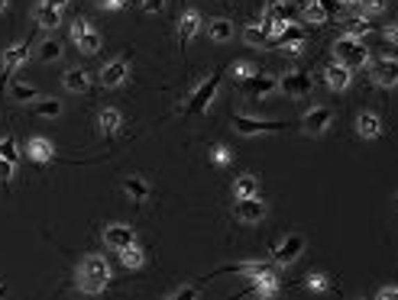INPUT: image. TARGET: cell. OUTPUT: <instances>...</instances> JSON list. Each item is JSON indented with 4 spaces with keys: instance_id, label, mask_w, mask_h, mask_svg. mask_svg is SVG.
Wrapping results in <instances>:
<instances>
[{
    "instance_id": "obj_28",
    "label": "cell",
    "mask_w": 398,
    "mask_h": 300,
    "mask_svg": "<svg viewBox=\"0 0 398 300\" xmlns=\"http://www.w3.org/2000/svg\"><path fill=\"white\" fill-rule=\"evenodd\" d=\"M208 36H210V42H230L233 39V23L230 19H210Z\"/></svg>"
},
{
    "instance_id": "obj_32",
    "label": "cell",
    "mask_w": 398,
    "mask_h": 300,
    "mask_svg": "<svg viewBox=\"0 0 398 300\" xmlns=\"http://www.w3.org/2000/svg\"><path fill=\"white\" fill-rule=\"evenodd\" d=\"M10 97L19 103H29V100H39V91L33 85H23V81H17V85H10Z\"/></svg>"
},
{
    "instance_id": "obj_3",
    "label": "cell",
    "mask_w": 398,
    "mask_h": 300,
    "mask_svg": "<svg viewBox=\"0 0 398 300\" xmlns=\"http://www.w3.org/2000/svg\"><path fill=\"white\" fill-rule=\"evenodd\" d=\"M217 91H220V75H208L198 87H194V91H191L188 103H185V113H188V116H201V113H208L210 103L217 100Z\"/></svg>"
},
{
    "instance_id": "obj_21",
    "label": "cell",
    "mask_w": 398,
    "mask_h": 300,
    "mask_svg": "<svg viewBox=\"0 0 398 300\" xmlns=\"http://www.w3.org/2000/svg\"><path fill=\"white\" fill-rule=\"evenodd\" d=\"M356 132H360V139H379L382 136V120L376 113H360L356 116Z\"/></svg>"
},
{
    "instance_id": "obj_1",
    "label": "cell",
    "mask_w": 398,
    "mask_h": 300,
    "mask_svg": "<svg viewBox=\"0 0 398 300\" xmlns=\"http://www.w3.org/2000/svg\"><path fill=\"white\" fill-rule=\"evenodd\" d=\"M75 281L81 294H104L107 284H110V265H107L104 255H88L85 262L78 265Z\"/></svg>"
},
{
    "instance_id": "obj_16",
    "label": "cell",
    "mask_w": 398,
    "mask_h": 300,
    "mask_svg": "<svg viewBox=\"0 0 398 300\" xmlns=\"http://www.w3.org/2000/svg\"><path fill=\"white\" fill-rule=\"evenodd\" d=\"M126 75H130V65H126L124 58H117V62H107L97 78H101V85L104 87H120L126 81Z\"/></svg>"
},
{
    "instance_id": "obj_25",
    "label": "cell",
    "mask_w": 398,
    "mask_h": 300,
    "mask_svg": "<svg viewBox=\"0 0 398 300\" xmlns=\"http://www.w3.org/2000/svg\"><path fill=\"white\" fill-rule=\"evenodd\" d=\"M124 194L130 200H136V204H142V200L152 194V188L146 178H124Z\"/></svg>"
},
{
    "instance_id": "obj_22",
    "label": "cell",
    "mask_w": 398,
    "mask_h": 300,
    "mask_svg": "<svg viewBox=\"0 0 398 300\" xmlns=\"http://www.w3.org/2000/svg\"><path fill=\"white\" fill-rule=\"evenodd\" d=\"M259 194V178L256 175H240L237 181H233V197L237 200H247V197H256Z\"/></svg>"
},
{
    "instance_id": "obj_20",
    "label": "cell",
    "mask_w": 398,
    "mask_h": 300,
    "mask_svg": "<svg viewBox=\"0 0 398 300\" xmlns=\"http://www.w3.org/2000/svg\"><path fill=\"white\" fill-rule=\"evenodd\" d=\"M97 126H101L104 136H117L120 126H124V113L117 110V107H104V110L97 113Z\"/></svg>"
},
{
    "instance_id": "obj_47",
    "label": "cell",
    "mask_w": 398,
    "mask_h": 300,
    "mask_svg": "<svg viewBox=\"0 0 398 300\" xmlns=\"http://www.w3.org/2000/svg\"><path fill=\"white\" fill-rule=\"evenodd\" d=\"M46 7H52V10H65L68 7V0H42Z\"/></svg>"
},
{
    "instance_id": "obj_15",
    "label": "cell",
    "mask_w": 398,
    "mask_h": 300,
    "mask_svg": "<svg viewBox=\"0 0 398 300\" xmlns=\"http://www.w3.org/2000/svg\"><path fill=\"white\" fill-rule=\"evenodd\" d=\"M275 87H279V81H275L272 75H259V71L249 78V81H243V91H247L253 100H263V97H269Z\"/></svg>"
},
{
    "instance_id": "obj_23",
    "label": "cell",
    "mask_w": 398,
    "mask_h": 300,
    "mask_svg": "<svg viewBox=\"0 0 398 300\" xmlns=\"http://www.w3.org/2000/svg\"><path fill=\"white\" fill-rule=\"evenodd\" d=\"M327 17H331V10L324 7L321 0H308L301 7V19L304 23H311V26H321V23H327Z\"/></svg>"
},
{
    "instance_id": "obj_31",
    "label": "cell",
    "mask_w": 398,
    "mask_h": 300,
    "mask_svg": "<svg viewBox=\"0 0 398 300\" xmlns=\"http://www.w3.org/2000/svg\"><path fill=\"white\" fill-rule=\"evenodd\" d=\"M279 42H282V48L285 46H295V42H304V29L301 26H295V23H288V26H282L279 29Z\"/></svg>"
},
{
    "instance_id": "obj_27",
    "label": "cell",
    "mask_w": 398,
    "mask_h": 300,
    "mask_svg": "<svg viewBox=\"0 0 398 300\" xmlns=\"http://www.w3.org/2000/svg\"><path fill=\"white\" fill-rule=\"evenodd\" d=\"M33 17H36V23H39L42 29L62 26V10H52V7H46V3H39V7L33 10Z\"/></svg>"
},
{
    "instance_id": "obj_13",
    "label": "cell",
    "mask_w": 398,
    "mask_h": 300,
    "mask_svg": "<svg viewBox=\"0 0 398 300\" xmlns=\"http://www.w3.org/2000/svg\"><path fill=\"white\" fill-rule=\"evenodd\" d=\"M26 58H29V42H17V46H10L7 52H3L0 71H3V75H17L19 68L26 65Z\"/></svg>"
},
{
    "instance_id": "obj_36",
    "label": "cell",
    "mask_w": 398,
    "mask_h": 300,
    "mask_svg": "<svg viewBox=\"0 0 398 300\" xmlns=\"http://www.w3.org/2000/svg\"><path fill=\"white\" fill-rule=\"evenodd\" d=\"M304 288H308V291H331V278H327V274L324 272H311L308 274V278H304Z\"/></svg>"
},
{
    "instance_id": "obj_26",
    "label": "cell",
    "mask_w": 398,
    "mask_h": 300,
    "mask_svg": "<svg viewBox=\"0 0 398 300\" xmlns=\"http://www.w3.org/2000/svg\"><path fill=\"white\" fill-rule=\"evenodd\" d=\"M249 291H256V294H272L279 291V274L275 272H263L256 274V278H249Z\"/></svg>"
},
{
    "instance_id": "obj_38",
    "label": "cell",
    "mask_w": 398,
    "mask_h": 300,
    "mask_svg": "<svg viewBox=\"0 0 398 300\" xmlns=\"http://www.w3.org/2000/svg\"><path fill=\"white\" fill-rule=\"evenodd\" d=\"M0 159L10 161V165H17V161H19V149H17V142L10 139V136L0 139Z\"/></svg>"
},
{
    "instance_id": "obj_41",
    "label": "cell",
    "mask_w": 398,
    "mask_h": 300,
    "mask_svg": "<svg viewBox=\"0 0 398 300\" xmlns=\"http://www.w3.org/2000/svg\"><path fill=\"white\" fill-rule=\"evenodd\" d=\"M140 7L146 10V13H152V17H156V13H162V10H165V0H140Z\"/></svg>"
},
{
    "instance_id": "obj_51",
    "label": "cell",
    "mask_w": 398,
    "mask_h": 300,
    "mask_svg": "<svg viewBox=\"0 0 398 300\" xmlns=\"http://www.w3.org/2000/svg\"><path fill=\"white\" fill-rule=\"evenodd\" d=\"M165 300H175V297H165Z\"/></svg>"
},
{
    "instance_id": "obj_18",
    "label": "cell",
    "mask_w": 398,
    "mask_h": 300,
    "mask_svg": "<svg viewBox=\"0 0 398 300\" xmlns=\"http://www.w3.org/2000/svg\"><path fill=\"white\" fill-rule=\"evenodd\" d=\"M198 29H201V13L198 10H185L179 19V42L181 46H188L191 39L198 36Z\"/></svg>"
},
{
    "instance_id": "obj_29",
    "label": "cell",
    "mask_w": 398,
    "mask_h": 300,
    "mask_svg": "<svg viewBox=\"0 0 398 300\" xmlns=\"http://www.w3.org/2000/svg\"><path fill=\"white\" fill-rule=\"evenodd\" d=\"M120 262H124L126 272H140L142 265H146V255H142L140 245H130V249H124V252H120Z\"/></svg>"
},
{
    "instance_id": "obj_7",
    "label": "cell",
    "mask_w": 398,
    "mask_h": 300,
    "mask_svg": "<svg viewBox=\"0 0 398 300\" xmlns=\"http://www.w3.org/2000/svg\"><path fill=\"white\" fill-rule=\"evenodd\" d=\"M72 42H75L78 52H85V55H97V52H101V33L88 26L85 19H75V23H72Z\"/></svg>"
},
{
    "instance_id": "obj_49",
    "label": "cell",
    "mask_w": 398,
    "mask_h": 300,
    "mask_svg": "<svg viewBox=\"0 0 398 300\" xmlns=\"http://www.w3.org/2000/svg\"><path fill=\"white\" fill-rule=\"evenodd\" d=\"M256 300H275V297H272V294H259Z\"/></svg>"
},
{
    "instance_id": "obj_14",
    "label": "cell",
    "mask_w": 398,
    "mask_h": 300,
    "mask_svg": "<svg viewBox=\"0 0 398 300\" xmlns=\"http://www.w3.org/2000/svg\"><path fill=\"white\" fill-rule=\"evenodd\" d=\"M324 81H327L331 91L340 94V91H347V87L353 85V71H350V68H343L340 62H331V65L324 68Z\"/></svg>"
},
{
    "instance_id": "obj_37",
    "label": "cell",
    "mask_w": 398,
    "mask_h": 300,
    "mask_svg": "<svg viewBox=\"0 0 398 300\" xmlns=\"http://www.w3.org/2000/svg\"><path fill=\"white\" fill-rule=\"evenodd\" d=\"M385 7H389V0H360V17L372 19V17H379Z\"/></svg>"
},
{
    "instance_id": "obj_10",
    "label": "cell",
    "mask_w": 398,
    "mask_h": 300,
    "mask_svg": "<svg viewBox=\"0 0 398 300\" xmlns=\"http://www.w3.org/2000/svg\"><path fill=\"white\" fill-rule=\"evenodd\" d=\"M331 123H333L331 107H311V110L301 116V130L308 132V136H321V132L331 130Z\"/></svg>"
},
{
    "instance_id": "obj_19",
    "label": "cell",
    "mask_w": 398,
    "mask_h": 300,
    "mask_svg": "<svg viewBox=\"0 0 398 300\" xmlns=\"http://www.w3.org/2000/svg\"><path fill=\"white\" fill-rule=\"evenodd\" d=\"M62 85H65V91H72V94H85L88 87H91V75H88L85 68H68L65 75H62Z\"/></svg>"
},
{
    "instance_id": "obj_12",
    "label": "cell",
    "mask_w": 398,
    "mask_h": 300,
    "mask_svg": "<svg viewBox=\"0 0 398 300\" xmlns=\"http://www.w3.org/2000/svg\"><path fill=\"white\" fill-rule=\"evenodd\" d=\"M295 17H298L295 0H272L265 7V23H275V26H288V23H295Z\"/></svg>"
},
{
    "instance_id": "obj_35",
    "label": "cell",
    "mask_w": 398,
    "mask_h": 300,
    "mask_svg": "<svg viewBox=\"0 0 398 300\" xmlns=\"http://www.w3.org/2000/svg\"><path fill=\"white\" fill-rule=\"evenodd\" d=\"M230 272L243 274V278H256V274H263V272H272V268H269V262H243V265H233Z\"/></svg>"
},
{
    "instance_id": "obj_30",
    "label": "cell",
    "mask_w": 398,
    "mask_h": 300,
    "mask_svg": "<svg viewBox=\"0 0 398 300\" xmlns=\"http://www.w3.org/2000/svg\"><path fill=\"white\" fill-rule=\"evenodd\" d=\"M36 58L39 62H58L62 58V42H56V39H42L36 48Z\"/></svg>"
},
{
    "instance_id": "obj_45",
    "label": "cell",
    "mask_w": 398,
    "mask_h": 300,
    "mask_svg": "<svg viewBox=\"0 0 398 300\" xmlns=\"http://www.w3.org/2000/svg\"><path fill=\"white\" fill-rule=\"evenodd\" d=\"M101 3V10H124L126 0H97Z\"/></svg>"
},
{
    "instance_id": "obj_34",
    "label": "cell",
    "mask_w": 398,
    "mask_h": 300,
    "mask_svg": "<svg viewBox=\"0 0 398 300\" xmlns=\"http://www.w3.org/2000/svg\"><path fill=\"white\" fill-rule=\"evenodd\" d=\"M243 39H247L249 46H256V48H265V46H269V36H265V29L259 26V23H253V26L243 29Z\"/></svg>"
},
{
    "instance_id": "obj_50",
    "label": "cell",
    "mask_w": 398,
    "mask_h": 300,
    "mask_svg": "<svg viewBox=\"0 0 398 300\" xmlns=\"http://www.w3.org/2000/svg\"><path fill=\"white\" fill-rule=\"evenodd\" d=\"M7 3H10V0H0V13H3V10H7Z\"/></svg>"
},
{
    "instance_id": "obj_11",
    "label": "cell",
    "mask_w": 398,
    "mask_h": 300,
    "mask_svg": "<svg viewBox=\"0 0 398 300\" xmlns=\"http://www.w3.org/2000/svg\"><path fill=\"white\" fill-rule=\"evenodd\" d=\"M237 220L240 223H263L265 216H269V204H265L263 197H247V200H237Z\"/></svg>"
},
{
    "instance_id": "obj_52",
    "label": "cell",
    "mask_w": 398,
    "mask_h": 300,
    "mask_svg": "<svg viewBox=\"0 0 398 300\" xmlns=\"http://www.w3.org/2000/svg\"><path fill=\"white\" fill-rule=\"evenodd\" d=\"M360 300H363V297H360Z\"/></svg>"
},
{
    "instance_id": "obj_43",
    "label": "cell",
    "mask_w": 398,
    "mask_h": 300,
    "mask_svg": "<svg viewBox=\"0 0 398 300\" xmlns=\"http://www.w3.org/2000/svg\"><path fill=\"white\" fill-rule=\"evenodd\" d=\"M13 171H17V165H10V161L0 159V181H10L13 178Z\"/></svg>"
},
{
    "instance_id": "obj_40",
    "label": "cell",
    "mask_w": 398,
    "mask_h": 300,
    "mask_svg": "<svg viewBox=\"0 0 398 300\" xmlns=\"http://www.w3.org/2000/svg\"><path fill=\"white\" fill-rule=\"evenodd\" d=\"M210 161H214V165H230V161H233V152H230L227 145H210Z\"/></svg>"
},
{
    "instance_id": "obj_48",
    "label": "cell",
    "mask_w": 398,
    "mask_h": 300,
    "mask_svg": "<svg viewBox=\"0 0 398 300\" xmlns=\"http://www.w3.org/2000/svg\"><path fill=\"white\" fill-rule=\"evenodd\" d=\"M337 3H343V7H360V0H337Z\"/></svg>"
},
{
    "instance_id": "obj_2",
    "label": "cell",
    "mask_w": 398,
    "mask_h": 300,
    "mask_svg": "<svg viewBox=\"0 0 398 300\" xmlns=\"http://www.w3.org/2000/svg\"><path fill=\"white\" fill-rule=\"evenodd\" d=\"M333 62H340L343 68H366L370 65V48L363 39H353V36H340L333 42Z\"/></svg>"
},
{
    "instance_id": "obj_39",
    "label": "cell",
    "mask_w": 398,
    "mask_h": 300,
    "mask_svg": "<svg viewBox=\"0 0 398 300\" xmlns=\"http://www.w3.org/2000/svg\"><path fill=\"white\" fill-rule=\"evenodd\" d=\"M230 75L237 78V81H249V78L256 75V65H249V62H233V65H230Z\"/></svg>"
},
{
    "instance_id": "obj_5",
    "label": "cell",
    "mask_w": 398,
    "mask_h": 300,
    "mask_svg": "<svg viewBox=\"0 0 398 300\" xmlns=\"http://www.w3.org/2000/svg\"><path fill=\"white\" fill-rule=\"evenodd\" d=\"M370 78L372 85L379 87H395L398 85V62L392 55H379V58H370Z\"/></svg>"
},
{
    "instance_id": "obj_44",
    "label": "cell",
    "mask_w": 398,
    "mask_h": 300,
    "mask_svg": "<svg viewBox=\"0 0 398 300\" xmlns=\"http://www.w3.org/2000/svg\"><path fill=\"white\" fill-rule=\"evenodd\" d=\"M376 300H398V291L392 288V284H385V288L379 291V297H376Z\"/></svg>"
},
{
    "instance_id": "obj_8",
    "label": "cell",
    "mask_w": 398,
    "mask_h": 300,
    "mask_svg": "<svg viewBox=\"0 0 398 300\" xmlns=\"http://www.w3.org/2000/svg\"><path fill=\"white\" fill-rule=\"evenodd\" d=\"M104 245L114 252H124L130 245H136V229L126 223H107L104 226Z\"/></svg>"
},
{
    "instance_id": "obj_9",
    "label": "cell",
    "mask_w": 398,
    "mask_h": 300,
    "mask_svg": "<svg viewBox=\"0 0 398 300\" xmlns=\"http://www.w3.org/2000/svg\"><path fill=\"white\" fill-rule=\"evenodd\" d=\"M275 91H282L285 97H308L311 94V75H304V71H285L279 78Z\"/></svg>"
},
{
    "instance_id": "obj_24",
    "label": "cell",
    "mask_w": 398,
    "mask_h": 300,
    "mask_svg": "<svg viewBox=\"0 0 398 300\" xmlns=\"http://www.w3.org/2000/svg\"><path fill=\"white\" fill-rule=\"evenodd\" d=\"M343 36H353V39H363L366 33L372 29V23L366 17H360V13H353V17H343Z\"/></svg>"
},
{
    "instance_id": "obj_46",
    "label": "cell",
    "mask_w": 398,
    "mask_h": 300,
    "mask_svg": "<svg viewBox=\"0 0 398 300\" xmlns=\"http://www.w3.org/2000/svg\"><path fill=\"white\" fill-rule=\"evenodd\" d=\"M395 39H398V26H395V23H389V26H385V42L395 46Z\"/></svg>"
},
{
    "instance_id": "obj_6",
    "label": "cell",
    "mask_w": 398,
    "mask_h": 300,
    "mask_svg": "<svg viewBox=\"0 0 398 300\" xmlns=\"http://www.w3.org/2000/svg\"><path fill=\"white\" fill-rule=\"evenodd\" d=\"M233 130L240 132V136H265V132H282L288 123H272V120H256V116H240V113H233Z\"/></svg>"
},
{
    "instance_id": "obj_33",
    "label": "cell",
    "mask_w": 398,
    "mask_h": 300,
    "mask_svg": "<svg viewBox=\"0 0 398 300\" xmlns=\"http://www.w3.org/2000/svg\"><path fill=\"white\" fill-rule=\"evenodd\" d=\"M36 113L39 116H46V120H56V116H62V100L42 97V100H36Z\"/></svg>"
},
{
    "instance_id": "obj_4",
    "label": "cell",
    "mask_w": 398,
    "mask_h": 300,
    "mask_svg": "<svg viewBox=\"0 0 398 300\" xmlns=\"http://www.w3.org/2000/svg\"><path fill=\"white\" fill-rule=\"evenodd\" d=\"M301 252H304V236H301V233L285 236L282 242L275 245L272 265H275V268H288V265H295L298 258H301Z\"/></svg>"
},
{
    "instance_id": "obj_42",
    "label": "cell",
    "mask_w": 398,
    "mask_h": 300,
    "mask_svg": "<svg viewBox=\"0 0 398 300\" xmlns=\"http://www.w3.org/2000/svg\"><path fill=\"white\" fill-rule=\"evenodd\" d=\"M172 297L175 300H198V288H179Z\"/></svg>"
},
{
    "instance_id": "obj_17",
    "label": "cell",
    "mask_w": 398,
    "mask_h": 300,
    "mask_svg": "<svg viewBox=\"0 0 398 300\" xmlns=\"http://www.w3.org/2000/svg\"><path fill=\"white\" fill-rule=\"evenodd\" d=\"M26 155L36 161V165H46V161L56 159V145L49 139H42V136H33V139L26 142Z\"/></svg>"
}]
</instances>
